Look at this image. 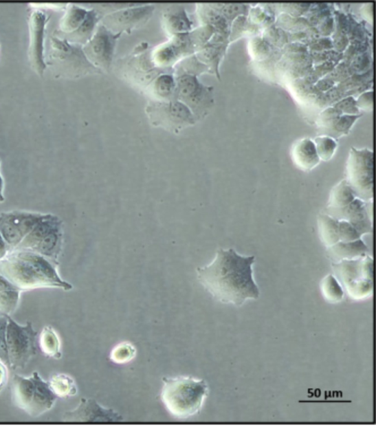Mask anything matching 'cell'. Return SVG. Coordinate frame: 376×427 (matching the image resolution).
<instances>
[{"instance_id": "obj_1", "label": "cell", "mask_w": 376, "mask_h": 427, "mask_svg": "<svg viewBox=\"0 0 376 427\" xmlns=\"http://www.w3.org/2000/svg\"><path fill=\"white\" fill-rule=\"evenodd\" d=\"M254 256L219 249L210 264L198 268V281L214 300L240 307L260 297L254 278Z\"/></svg>"}, {"instance_id": "obj_2", "label": "cell", "mask_w": 376, "mask_h": 427, "mask_svg": "<svg viewBox=\"0 0 376 427\" xmlns=\"http://www.w3.org/2000/svg\"><path fill=\"white\" fill-rule=\"evenodd\" d=\"M0 273L21 292L38 287H58L65 291L72 288L60 278L55 265L31 251H14L0 261Z\"/></svg>"}, {"instance_id": "obj_3", "label": "cell", "mask_w": 376, "mask_h": 427, "mask_svg": "<svg viewBox=\"0 0 376 427\" xmlns=\"http://www.w3.org/2000/svg\"><path fill=\"white\" fill-rule=\"evenodd\" d=\"M209 394L206 381L192 377L164 379L161 400L168 412L177 419L199 414Z\"/></svg>"}, {"instance_id": "obj_4", "label": "cell", "mask_w": 376, "mask_h": 427, "mask_svg": "<svg viewBox=\"0 0 376 427\" xmlns=\"http://www.w3.org/2000/svg\"><path fill=\"white\" fill-rule=\"evenodd\" d=\"M46 64L47 68L57 78L80 79L102 73L86 58L82 47L54 36L50 38Z\"/></svg>"}, {"instance_id": "obj_5", "label": "cell", "mask_w": 376, "mask_h": 427, "mask_svg": "<svg viewBox=\"0 0 376 427\" xmlns=\"http://www.w3.org/2000/svg\"><path fill=\"white\" fill-rule=\"evenodd\" d=\"M12 391L16 406L33 417L48 412L58 399L49 382L43 380L38 372L29 377L15 375Z\"/></svg>"}, {"instance_id": "obj_6", "label": "cell", "mask_w": 376, "mask_h": 427, "mask_svg": "<svg viewBox=\"0 0 376 427\" xmlns=\"http://www.w3.org/2000/svg\"><path fill=\"white\" fill-rule=\"evenodd\" d=\"M332 269L344 292L352 300H362L372 296L373 260L370 254L332 263Z\"/></svg>"}, {"instance_id": "obj_7", "label": "cell", "mask_w": 376, "mask_h": 427, "mask_svg": "<svg viewBox=\"0 0 376 427\" xmlns=\"http://www.w3.org/2000/svg\"><path fill=\"white\" fill-rule=\"evenodd\" d=\"M177 82L176 100L185 104L199 122L206 118L214 104V89L203 85L197 74L176 68L174 70Z\"/></svg>"}, {"instance_id": "obj_8", "label": "cell", "mask_w": 376, "mask_h": 427, "mask_svg": "<svg viewBox=\"0 0 376 427\" xmlns=\"http://www.w3.org/2000/svg\"><path fill=\"white\" fill-rule=\"evenodd\" d=\"M38 333L33 325H25L17 323L8 316L6 327V345L9 369L16 371L23 369L38 352Z\"/></svg>"}, {"instance_id": "obj_9", "label": "cell", "mask_w": 376, "mask_h": 427, "mask_svg": "<svg viewBox=\"0 0 376 427\" xmlns=\"http://www.w3.org/2000/svg\"><path fill=\"white\" fill-rule=\"evenodd\" d=\"M145 112L150 124L173 133H179L197 122L188 107L177 100H150Z\"/></svg>"}, {"instance_id": "obj_10", "label": "cell", "mask_w": 376, "mask_h": 427, "mask_svg": "<svg viewBox=\"0 0 376 427\" xmlns=\"http://www.w3.org/2000/svg\"><path fill=\"white\" fill-rule=\"evenodd\" d=\"M345 177V180L357 198L364 201H373V151L368 149L352 147L346 162Z\"/></svg>"}, {"instance_id": "obj_11", "label": "cell", "mask_w": 376, "mask_h": 427, "mask_svg": "<svg viewBox=\"0 0 376 427\" xmlns=\"http://www.w3.org/2000/svg\"><path fill=\"white\" fill-rule=\"evenodd\" d=\"M155 7L152 5L131 4L130 6L105 14L100 23L113 34L122 36L145 25L153 16Z\"/></svg>"}, {"instance_id": "obj_12", "label": "cell", "mask_w": 376, "mask_h": 427, "mask_svg": "<svg viewBox=\"0 0 376 427\" xmlns=\"http://www.w3.org/2000/svg\"><path fill=\"white\" fill-rule=\"evenodd\" d=\"M120 36L100 23L93 37L82 47L86 58L102 72H109L112 68L117 41Z\"/></svg>"}, {"instance_id": "obj_13", "label": "cell", "mask_w": 376, "mask_h": 427, "mask_svg": "<svg viewBox=\"0 0 376 427\" xmlns=\"http://www.w3.org/2000/svg\"><path fill=\"white\" fill-rule=\"evenodd\" d=\"M48 21V16L39 9L33 10L28 19L29 63L31 68L40 77L44 76L47 69L45 41Z\"/></svg>"}, {"instance_id": "obj_14", "label": "cell", "mask_w": 376, "mask_h": 427, "mask_svg": "<svg viewBox=\"0 0 376 427\" xmlns=\"http://www.w3.org/2000/svg\"><path fill=\"white\" fill-rule=\"evenodd\" d=\"M373 201H364L356 198L346 207L341 208H327L325 213L338 220L349 222L362 237L373 232Z\"/></svg>"}, {"instance_id": "obj_15", "label": "cell", "mask_w": 376, "mask_h": 427, "mask_svg": "<svg viewBox=\"0 0 376 427\" xmlns=\"http://www.w3.org/2000/svg\"><path fill=\"white\" fill-rule=\"evenodd\" d=\"M63 421L68 423H119L122 416L107 409L93 399H82L78 407L64 414Z\"/></svg>"}, {"instance_id": "obj_16", "label": "cell", "mask_w": 376, "mask_h": 427, "mask_svg": "<svg viewBox=\"0 0 376 427\" xmlns=\"http://www.w3.org/2000/svg\"><path fill=\"white\" fill-rule=\"evenodd\" d=\"M291 158L294 165L305 173H309L320 162L313 141L305 138L295 142L291 149Z\"/></svg>"}, {"instance_id": "obj_17", "label": "cell", "mask_w": 376, "mask_h": 427, "mask_svg": "<svg viewBox=\"0 0 376 427\" xmlns=\"http://www.w3.org/2000/svg\"><path fill=\"white\" fill-rule=\"evenodd\" d=\"M163 21L166 33L172 37L192 31L193 21L184 7L173 6L167 8L163 14Z\"/></svg>"}, {"instance_id": "obj_18", "label": "cell", "mask_w": 376, "mask_h": 427, "mask_svg": "<svg viewBox=\"0 0 376 427\" xmlns=\"http://www.w3.org/2000/svg\"><path fill=\"white\" fill-rule=\"evenodd\" d=\"M102 14L95 8L89 9L82 25L69 34H60L55 31L53 36L66 40L72 45L83 47L93 37L96 28L100 25Z\"/></svg>"}, {"instance_id": "obj_19", "label": "cell", "mask_w": 376, "mask_h": 427, "mask_svg": "<svg viewBox=\"0 0 376 427\" xmlns=\"http://www.w3.org/2000/svg\"><path fill=\"white\" fill-rule=\"evenodd\" d=\"M368 253V245L364 243L362 239L350 242L339 241L327 248V250L328 258L333 263L357 259L369 254Z\"/></svg>"}, {"instance_id": "obj_20", "label": "cell", "mask_w": 376, "mask_h": 427, "mask_svg": "<svg viewBox=\"0 0 376 427\" xmlns=\"http://www.w3.org/2000/svg\"><path fill=\"white\" fill-rule=\"evenodd\" d=\"M62 227V221L56 216L49 215L23 239L14 250H30L53 230Z\"/></svg>"}, {"instance_id": "obj_21", "label": "cell", "mask_w": 376, "mask_h": 427, "mask_svg": "<svg viewBox=\"0 0 376 427\" xmlns=\"http://www.w3.org/2000/svg\"><path fill=\"white\" fill-rule=\"evenodd\" d=\"M0 215L12 222L20 231L24 238L33 230L37 224L46 219L49 215L34 212L14 210L0 212Z\"/></svg>"}, {"instance_id": "obj_22", "label": "cell", "mask_w": 376, "mask_h": 427, "mask_svg": "<svg viewBox=\"0 0 376 427\" xmlns=\"http://www.w3.org/2000/svg\"><path fill=\"white\" fill-rule=\"evenodd\" d=\"M148 85L149 91L153 94L154 100H176L177 82L173 72H165L160 74Z\"/></svg>"}, {"instance_id": "obj_23", "label": "cell", "mask_w": 376, "mask_h": 427, "mask_svg": "<svg viewBox=\"0 0 376 427\" xmlns=\"http://www.w3.org/2000/svg\"><path fill=\"white\" fill-rule=\"evenodd\" d=\"M88 12L89 9L74 4L67 5L65 14L60 20L59 28L56 32L63 35L71 34L82 25Z\"/></svg>"}, {"instance_id": "obj_24", "label": "cell", "mask_w": 376, "mask_h": 427, "mask_svg": "<svg viewBox=\"0 0 376 427\" xmlns=\"http://www.w3.org/2000/svg\"><path fill=\"white\" fill-rule=\"evenodd\" d=\"M63 239L62 227L53 230L30 250L43 257L56 261L61 250Z\"/></svg>"}, {"instance_id": "obj_25", "label": "cell", "mask_w": 376, "mask_h": 427, "mask_svg": "<svg viewBox=\"0 0 376 427\" xmlns=\"http://www.w3.org/2000/svg\"><path fill=\"white\" fill-rule=\"evenodd\" d=\"M318 229L320 239L327 248L340 241L338 219L322 213L318 218Z\"/></svg>"}, {"instance_id": "obj_26", "label": "cell", "mask_w": 376, "mask_h": 427, "mask_svg": "<svg viewBox=\"0 0 376 427\" xmlns=\"http://www.w3.org/2000/svg\"><path fill=\"white\" fill-rule=\"evenodd\" d=\"M357 198L345 179L340 181L330 191L329 208H341L347 206Z\"/></svg>"}, {"instance_id": "obj_27", "label": "cell", "mask_w": 376, "mask_h": 427, "mask_svg": "<svg viewBox=\"0 0 376 427\" xmlns=\"http://www.w3.org/2000/svg\"><path fill=\"white\" fill-rule=\"evenodd\" d=\"M38 347L45 355L52 358H60V341L56 331L51 327H45L38 336Z\"/></svg>"}, {"instance_id": "obj_28", "label": "cell", "mask_w": 376, "mask_h": 427, "mask_svg": "<svg viewBox=\"0 0 376 427\" xmlns=\"http://www.w3.org/2000/svg\"><path fill=\"white\" fill-rule=\"evenodd\" d=\"M49 386L58 397L68 398L77 394L78 388L74 380L68 375H55L49 382Z\"/></svg>"}, {"instance_id": "obj_29", "label": "cell", "mask_w": 376, "mask_h": 427, "mask_svg": "<svg viewBox=\"0 0 376 427\" xmlns=\"http://www.w3.org/2000/svg\"><path fill=\"white\" fill-rule=\"evenodd\" d=\"M320 291L330 303H339L343 300V288L335 275L328 274L320 283Z\"/></svg>"}, {"instance_id": "obj_30", "label": "cell", "mask_w": 376, "mask_h": 427, "mask_svg": "<svg viewBox=\"0 0 376 427\" xmlns=\"http://www.w3.org/2000/svg\"><path fill=\"white\" fill-rule=\"evenodd\" d=\"M0 234L8 245V250H15L23 241V234L12 222L0 215Z\"/></svg>"}, {"instance_id": "obj_31", "label": "cell", "mask_w": 376, "mask_h": 427, "mask_svg": "<svg viewBox=\"0 0 376 427\" xmlns=\"http://www.w3.org/2000/svg\"><path fill=\"white\" fill-rule=\"evenodd\" d=\"M314 143L320 160L325 162L331 161L334 157L338 146L335 138L321 135L316 138Z\"/></svg>"}, {"instance_id": "obj_32", "label": "cell", "mask_w": 376, "mask_h": 427, "mask_svg": "<svg viewBox=\"0 0 376 427\" xmlns=\"http://www.w3.org/2000/svg\"><path fill=\"white\" fill-rule=\"evenodd\" d=\"M20 294L18 289L0 292V316H10L16 311Z\"/></svg>"}, {"instance_id": "obj_33", "label": "cell", "mask_w": 376, "mask_h": 427, "mask_svg": "<svg viewBox=\"0 0 376 427\" xmlns=\"http://www.w3.org/2000/svg\"><path fill=\"white\" fill-rule=\"evenodd\" d=\"M136 355V349L131 343L118 344L111 351L110 358L114 364H125L132 361Z\"/></svg>"}, {"instance_id": "obj_34", "label": "cell", "mask_w": 376, "mask_h": 427, "mask_svg": "<svg viewBox=\"0 0 376 427\" xmlns=\"http://www.w3.org/2000/svg\"><path fill=\"white\" fill-rule=\"evenodd\" d=\"M362 239L361 234L355 228L344 220H339V240L342 242H350Z\"/></svg>"}, {"instance_id": "obj_35", "label": "cell", "mask_w": 376, "mask_h": 427, "mask_svg": "<svg viewBox=\"0 0 376 427\" xmlns=\"http://www.w3.org/2000/svg\"><path fill=\"white\" fill-rule=\"evenodd\" d=\"M8 316H0V361L9 369L6 345V327Z\"/></svg>"}, {"instance_id": "obj_36", "label": "cell", "mask_w": 376, "mask_h": 427, "mask_svg": "<svg viewBox=\"0 0 376 427\" xmlns=\"http://www.w3.org/2000/svg\"><path fill=\"white\" fill-rule=\"evenodd\" d=\"M335 108L339 110L342 114L357 115L360 113L356 101L354 100L353 98H349L340 101L335 105Z\"/></svg>"}, {"instance_id": "obj_37", "label": "cell", "mask_w": 376, "mask_h": 427, "mask_svg": "<svg viewBox=\"0 0 376 427\" xmlns=\"http://www.w3.org/2000/svg\"><path fill=\"white\" fill-rule=\"evenodd\" d=\"M373 91L365 92L360 96L356 102L357 107L365 111H371L373 109Z\"/></svg>"}, {"instance_id": "obj_38", "label": "cell", "mask_w": 376, "mask_h": 427, "mask_svg": "<svg viewBox=\"0 0 376 427\" xmlns=\"http://www.w3.org/2000/svg\"><path fill=\"white\" fill-rule=\"evenodd\" d=\"M17 289L5 277L0 273V292Z\"/></svg>"}, {"instance_id": "obj_39", "label": "cell", "mask_w": 376, "mask_h": 427, "mask_svg": "<svg viewBox=\"0 0 376 427\" xmlns=\"http://www.w3.org/2000/svg\"><path fill=\"white\" fill-rule=\"evenodd\" d=\"M8 251V245L3 240L1 234H0V261L6 257Z\"/></svg>"}, {"instance_id": "obj_40", "label": "cell", "mask_w": 376, "mask_h": 427, "mask_svg": "<svg viewBox=\"0 0 376 427\" xmlns=\"http://www.w3.org/2000/svg\"><path fill=\"white\" fill-rule=\"evenodd\" d=\"M8 369L1 361H0V390L4 385L6 378V370Z\"/></svg>"}, {"instance_id": "obj_41", "label": "cell", "mask_w": 376, "mask_h": 427, "mask_svg": "<svg viewBox=\"0 0 376 427\" xmlns=\"http://www.w3.org/2000/svg\"><path fill=\"white\" fill-rule=\"evenodd\" d=\"M4 201L5 197L3 195V179L1 175H0V204H3Z\"/></svg>"}]
</instances>
